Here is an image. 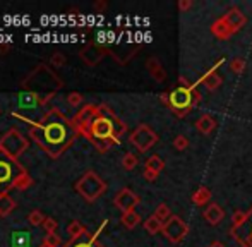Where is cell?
<instances>
[{"instance_id":"1","label":"cell","mask_w":252,"mask_h":247,"mask_svg":"<svg viewBox=\"0 0 252 247\" xmlns=\"http://www.w3.org/2000/svg\"><path fill=\"white\" fill-rule=\"evenodd\" d=\"M24 122L30 124V137L45 151L53 160L60 158L70 144L79 136L77 129L70 119H67L59 108H52L40 121L24 119Z\"/></svg>"},{"instance_id":"20","label":"cell","mask_w":252,"mask_h":247,"mask_svg":"<svg viewBox=\"0 0 252 247\" xmlns=\"http://www.w3.org/2000/svg\"><path fill=\"white\" fill-rule=\"evenodd\" d=\"M216 125H218V124H216V119L209 114H202L196 121V129L199 130L201 134H204V136H209V134L216 129Z\"/></svg>"},{"instance_id":"43","label":"cell","mask_w":252,"mask_h":247,"mask_svg":"<svg viewBox=\"0 0 252 247\" xmlns=\"http://www.w3.org/2000/svg\"><path fill=\"white\" fill-rule=\"evenodd\" d=\"M40 247H50V246H47V244H41Z\"/></svg>"},{"instance_id":"6","label":"cell","mask_w":252,"mask_h":247,"mask_svg":"<svg viewBox=\"0 0 252 247\" xmlns=\"http://www.w3.org/2000/svg\"><path fill=\"white\" fill-rule=\"evenodd\" d=\"M23 172H26V168L19 161L12 160L10 156L0 151V196H5V194H9L10 189H14L17 177Z\"/></svg>"},{"instance_id":"13","label":"cell","mask_w":252,"mask_h":247,"mask_svg":"<svg viewBox=\"0 0 252 247\" xmlns=\"http://www.w3.org/2000/svg\"><path fill=\"white\" fill-rule=\"evenodd\" d=\"M223 63H225V59H220V61L216 62L215 65L208 70V72L202 74L199 79H197V83L202 84L208 91H216L223 84V77L218 74V67L223 65Z\"/></svg>"},{"instance_id":"31","label":"cell","mask_w":252,"mask_h":247,"mask_svg":"<svg viewBox=\"0 0 252 247\" xmlns=\"http://www.w3.org/2000/svg\"><path fill=\"white\" fill-rule=\"evenodd\" d=\"M84 232H86V228H84V225L81 223L79 220H72L69 223V227H67V234L70 235V239L79 237V235L84 234Z\"/></svg>"},{"instance_id":"28","label":"cell","mask_w":252,"mask_h":247,"mask_svg":"<svg viewBox=\"0 0 252 247\" xmlns=\"http://www.w3.org/2000/svg\"><path fill=\"white\" fill-rule=\"evenodd\" d=\"M137 165H139V158H137L134 153H126L122 156V167H124V170L130 172V170H134V168H136Z\"/></svg>"},{"instance_id":"4","label":"cell","mask_w":252,"mask_h":247,"mask_svg":"<svg viewBox=\"0 0 252 247\" xmlns=\"http://www.w3.org/2000/svg\"><path fill=\"white\" fill-rule=\"evenodd\" d=\"M199 83H192L189 88L179 86L170 93V108L177 117H187L194 110V91L197 90Z\"/></svg>"},{"instance_id":"23","label":"cell","mask_w":252,"mask_h":247,"mask_svg":"<svg viewBox=\"0 0 252 247\" xmlns=\"http://www.w3.org/2000/svg\"><path fill=\"white\" fill-rule=\"evenodd\" d=\"M120 221H122V225L126 228L132 230V228H136L137 225L141 223V215L137 213V211H129V213H122V218H120Z\"/></svg>"},{"instance_id":"5","label":"cell","mask_w":252,"mask_h":247,"mask_svg":"<svg viewBox=\"0 0 252 247\" xmlns=\"http://www.w3.org/2000/svg\"><path fill=\"white\" fill-rule=\"evenodd\" d=\"M74 189L88 201V203H93L98 197H101L106 192V182L103 181L100 175L94 170H88L81 175V179L76 182Z\"/></svg>"},{"instance_id":"16","label":"cell","mask_w":252,"mask_h":247,"mask_svg":"<svg viewBox=\"0 0 252 247\" xmlns=\"http://www.w3.org/2000/svg\"><path fill=\"white\" fill-rule=\"evenodd\" d=\"M223 19H225V23L230 26V30H232V33H239L240 30H242L244 26H246L247 23V17L246 14L242 12V10L239 9V7H230L228 10H226L225 14H223Z\"/></svg>"},{"instance_id":"40","label":"cell","mask_w":252,"mask_h":247,"mask_svg":"<svg viewBox=\"0 0 252 247\" xmlns=\"http://www.w3.org/2000/svg\"><path fill=\"white\" fill-rule=\"evenodd\" d=\"M94 9H96V10H105L106 9V2H96V3H94Z\"/></svg>"},{"instance_id":"34","label":"cell","mask_w":252,"mask_h":247,"mask_svg":"<svg viewBox=\"0 0 252 247\" xmlns=\"http://www.w3.org/2000/svg\"><path fill=\"white\" fill-rule=\"evenodd\" d=\"M43 244L50 246V247H62V239L53 232V234H47L43 237Z\"/></svg>"},{"instance_id":"29","label":"cell","mask_w":252,"mask_h":247,"mask_svg":"<svg viewBox=\"0 0 252 247\" xmlns=\"http://www.w3.org/2000/svg\"><path fill=\"white\" fill-rule=\"evenodd\" d=\"M153 215H155L158 220H161L163 223H165L166 220H170V218H172V211H170V206L166 203H159L158 208H156Z\"/></svg>"},{"instance_id":"15","label":"cell","mask_w":252,"mask_h":247,"mask_svg":"<svg viewBox=\"0 0 252 247\" xmlns=\"http://www.w3.org/2000/svg\"><path fill=\"white\" fill-rule=\"evenodd\" d=\"M106 223L108 221H103L101 223V227L98 228L94 234H91V232H84V234H81L79 237H76V239H70L69 242H67L63 247H101V244L98 242V235L101 234V230H103V227H106Z\"/></svg>"},{"instance_id":"18","label":"cell","mask_w":252,"mask_h":247,"mask_svg":"<svg viewBox=\"0 0 252 247\" xmlns=\"http://www.w3.org/2000/svg\"><path fill=\"white\" fill-rule=\"evenodd\" d=\"M146 69H148L150 76L156 81V83H165V81H166V70L163 69L161 62H159L156 57L148 59V61H146Z\"/></svg>"},{"instance_id":"8","label":"cell","mask_w":252,"mask_h":247,"mask_svg":"<svg viewBox=\"0 0 252 247\" xmlns=\"http://www.w3.org/2000/svg\"><path fill=\"white\" fill-rule=\"evenodd\" d=\"M158 139H159L158 134H156L148 124H139L129 136V143L132 144L139 153L150 151L151 148L158 143Z\"/></svg>"},{"instance_id":"41","label":"cell","mask_w":252,"mask_h":247,"mask_svg":"<svg viewBox=\"0 0 252 247\" xmlns=\"http://www.w3.org/2000/svg\"><path fill=\"white\" fill-rule=\"evenodd\" d=\"M179 83H180V86H186V88H189V86H190L189 81H187L184 76H180V77H179Z\"/></svg>"},{"instance_id":"9","label":"cell","mask_w":252,"mask_h":247,"mask_svg":"<svg viewBox=\"0 0 252 247\" xmlns=\"http://www.w3.org/2000/svg\"><path fill=\"white\" fill-rule=\"evenodd\" d=\"M161 234L170 244H180V242L187 237V234H189V225H187V221L182 220L180 216L172 215V218L166 220L165 225H163Z\"/></svg>"},{"instance_id":"10","label":"cell","mask_w":252,"mask_h":247,"mask_svg":"<svg viewBox=\"0 0 252 247\" xmlns=\"http://www.w3.org/2000/svg\"><path fill=\"white\" fill-rule=\"evenodd\" d=\"M228 235L240 247H252V208L246 211V220L239 228H230Z\"/></svg>"},{"instance_id":"42","label":"cell","mask_w":252,"mask_h":247,"mask_svg":"<svg viewBox=\"0 0 252 247\" xmlns=\"http://www.w3.org/2000/svg\"><path fill=\"white\" fill-rule=\"evenodd\" d=\"M208 247H226V246L223 244V242H220V241H215V242H211Z\"/></svg>"},{"instance_id":"39","label":"cell","mask_w":252,"mask_h":247,"mask_svg":"<svg viewBox=\"0 0 252 247\" xmlns=\"http://www.w3.org/2000/svg\"><path fill=\"white\" fill-rule=\"evenodd\" d=\"M159 100H161L163 105L170 107V93H161V94H159Z\"/></svg>"},{"instance_id":"44","label":"cell","mask_w":252,"mask_h":247,"mask_svg":"<svg viewBox=\"0 0 252 247\" xmlns=\"http://www.w3.org/2000/svg\"><path fill=\"white\" fill-rule=\"evenodd\" d=\"M101 247H103V246H101Z\"/></svg>"},{"instance_id":"11","label":"cell","mask_w":252,"mask_h":247,"mask_svg":"<svg viewBox=\"0 0 252 247\" xmlns=\"http://www.w3.org/2000/svg\"><path fill=\"white\" fill-rule=\"evenodd\" d=\"M141 197L134 192L129 187H122L113 197V204L119 208L122 213H129V211H136V206H139Z\"/></svg>"},{"instance_id":"35","label":"cell","mask_w":252,"mask_h":247,"mask_svg":"<svg viewBox=\"0 0 252 247\" xmlns=\"http://www.w3.org/2000/svg\"><path fill=\"white\" fill-rule=\"evenodd\" d=\"M50 63H52V67H55V69H60V67H63L67 63V59L63 54H59V52H57V54L52 55Z\"/></svg>"},{"instance_id":"19","label":"cell","mask_w":252,"mask_h":247,"mask_svg":"<svg viewBox=\"0 0 252 247\" xmlns=\"http://www.w3.org/2000/svg\"><path fill=\"white\" fill-rule=\"evenodd\" d=\"M209 30H211V33L215 34L218 40H223V41L230 40V38L233 36L232 30H230V26L225 23V19H223V17H218V19L211 24V28H209Z\"/></svg>"},{"instance_id":"14","label":"cell","mask_w":252,"mask_h":247,"mask_svg":"<svg viewBox=\"0 0 252 247\" xmlns=\"http://www.w3.org/2000/svg\"><path fill=\"white\" fill-rule=\"evenodd\" d=\"M106 48L101 47L100 43H90L79 52V57L83 59V62L90 67H94L101 62V59L105 57Z\"/></svg>"},{"instance_id":"3","label":"cell","mask_w":252,"mask_h":247,"mask_svg":"<svg viewBox=\"0 0 252 247\" xmlns=\"http://www.w3.org/2000/svg\"><path fill=\"white\" fill-rule=\"evenodd\" d=\"M63 83L52 69H48L47 63H38L21 83V91L34 94L40 98L43 105H47L57 94V91L62 90Z\"/></svg>"},{"instance_id":"21","label":"cell","mask_w":252,"mask_h":247,"mask_svg":"<svg viewBox=\"0 0 252 247\" xmlns=\"http://www.w3.org/2000/svg\"><path fill=\"white\" fill-rule=\"evenodd\" d=\"M211 189L206 185H201L196 189V192L192 194V197H190V201H192L196 206H206V204H209V201H211Z\"/></svg>"},{"instance_id":"30","label":"cell","mask_w":252,"mask_h":247,"mask_svg":"<svg viewBox=\"0 0 252 247\" xmlns=\"http://www.w3.org/2000/svg\"><path fill=\"white\" fill-rule=\"evenodd\" d=\"M246 69H247V62L244 57H235L230 61V70H232L233 74H237V76L246 72Z\"/></svg>"},{"instance_id":"33","label":"cell","mask_w":252,"mask_h":247,"mask_svg":"<svg viewBox=\"0 0 252 247\" xmlns=\"http://www.w3.org/2000/svg\"><path fill=\"white\" fill-rule=\"evenodd\" d=\"M173 148L177 151H186L189 148V137L184 136V134H179V136L173 139Z\"/></svg>"},{"instance_id":"12","label":"cell","mask_w":252,"mask_h":247,"mask_svg":"<svg viewBox=\"0 0 252 247\" xmlns=\"http://www.w3.org/2000/svg\"><path fill=\"white\" fill-rule=\"evenodd\" d=\"M96 112H98V105L86 103V105H83V107L79 108V112H77V114L74 115L72 119H70L72 124H74V127H76L77 132H79L81 136H83V134L88 130V127H90L91 121L94 119Z\"/></svg>"},{"instance_id":"26","label":"cell","mask_w":252,"mask_h":247,"mask_svg":"<svg viewBox=\"0 0 252 247\" xmlns=\"http://www.w3.org/2000/svg\"><path fill=\"white\" fill-rule=\"evenodd\" d=\"M33 185V177H31L28 172H23V174L17 177V181H16V184H14V189H17V190H26V189H30V187Z\"/></svg>"},{"instance_id":"22","label":"cell","mask_w":252,"mask_h":247,"mask_svg":"<svg viewBox=\"0 0 252 247\" xmlns=\"http://www.w3.org/2000/svg\"><path fill=\"white\" fill-rule=\"evenodd\" d=\"M163 225L165 223H163L161 220H158L155 215H151V216H148L146 220H144L143 227L150 235H156V234H159V232H163Z\"/></svg>"},{"instance_id":"36","label":"cell","mask_w":252,"mask_h":247,"mask_svg":"<svg viewBox=\"0 0 252 247\" xmlns=\"http://www.w3.org/2000/svg\"><path fill=\"white\" fill-rule=\"evenodd\" d=\"M57 227H59V221L52 216H47V220L43 221V228L47 234H53V232L57 230Z\"/></svg>"},{"instance_id":"37","label":"cell","mask_w":252,"mask_h":247,"mask_svg":"<svg viewBox=\"0 0 252 247\" xmlns=\"http://www.w3.org/2000/svg\"><path fill=\"white\" fill-rule=\"evenodd\" d=\"M194 5L192 0H179V3H177V7H179V10H182V12H187V10H190Z\"/></svg>"},{"instance_id":"2","label":"cell","mask_w":252,"mask_h":247,"mask_svg":"<svg viewBox=\"0 0 252 247\" xmlns=\"http://www.w3.org/2000/svg\"><path fill=\"white\" fill-rule=\"evenodd\" d=\"M127 132V124L120 121L108 105H98V112L91 121L88 130L83 134L98 153H106L112 146L120 144V137Z\"/></svg>"},{"instance_id":"7","label":"cell","mask_w":252,"mask_h":247,"mask_svg":"<svg viewBox=\"0 0 252 247\" xmlns=\"http://www.w3.org/2000/svg\"><path fill=\"white\" fill-rule=\"evenodd\" d=\"M28 146H30V139L24 137V134L16 127L9 129L0 137V151L10 156L12 160H17L28 150Z\"/></svg>"},{"instance_id":"27","label":"cell","mask_w":252,"mask_h":247,"mask_svg":"<svg viewBox=\"0 0 252 247\" xmlns=\"http://www.w3.org/2000/svg\"><path fill=\"white\" fill-rule=\"evenodd\" d=\"M45 220H47V216H45L43 211H40V210H33L28 215V223H30L31 227H43Z\"/></svg>"},{"instance_id":"38","label":"cell","mask_w":252,"mask_h":247,"mask_svg":"<svg viewBox=\"0 0 252 247\" xmlns=\"http://www.w3.org/2000/svg\"><path fill=\"white\" fill-rule=\"evenodd\" d=\"M158 172H155V170H150V168H144V172H143V177L146 179L148 182H155L156 179H158Z\"/></svg>"},{"instance_id":"25","label":"cell","mask_w":252,"mask_h":247,"mask_svg":"<svg viewBox=\"0 0 252 247\" xmlns=\"http://www.w3.org/2000/svg\"><path fill=\"white\" fill-rule=\"evenodd\" d=\"M144 168H150V170H155V172H158V174H161V172L165 170V161H163L158 154H151L146 160V163H144Z\"/></svg>"},{"instance_id":"24","label":"cell","mask_w":252,"mask_h":247,"mask_svg":"<svg viewBox=\"0 0 252 247\" xmlns=\"http://www.w3.org/2000/svg\"><path fill=\"white\" fill-rule=\"evenodd\" d=\"M14 208H16V201H14L9 194L0 196V216H7V215H10L14 211Z\"/></svg>"},{"instance_id":"32","label":"cell","mask_w":252,"mask_h":247,"mask_svg":"<svg viewBox=\"0 0 252 247\" xmlns=\"http://www.w3.org/2000/svg\"><path fill=\"white\" fill-rule=\"evenodd\" d=\"M67 103H69L70 107L77 108L84 103V96L81 93H77V91H72V93L67 94Z\"/></svg>"},{"instance_id":"17","label":"cell","mask_w":252,"mask_h":247,"mask_svg":"<svg viewBox=\"0 0 252 247\" xmlns=\"http://www.w3.org/2000/svg\"><path fill=\"white\" fill-rule=\"evenodd\" d=\"M202 216H204V220L208 221L211 227H216V225L221 223L223 218H225V210H223L218 203H209V206H206Z\"/></svg>"}]
</instances>
